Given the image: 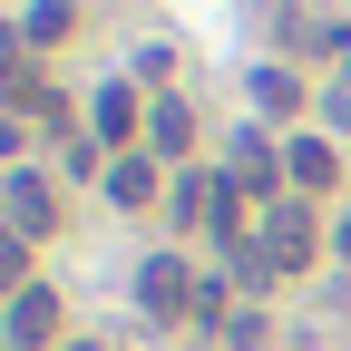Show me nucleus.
<instances>
[{"mask_svg":"<svg viewBox=\"0 0 351 351\" xmlns=\"http://www.w3.org/2000/svg\"><path fill=\"white\" fill-rule=\"evenodd\" d=\"M127 127H137V88H98V137L117 147Z\"/></svg>","mask_w":351,"mask_h":351,"instance_id":"1a4fd4ad","label":"nucleus"},{"mask_svg":"<svg viewBox=\"0 0 351 351\" xmlns=\"http://www.w3.org/2000/svg\"><path fill=\"white\" fill-rule=\"evenodd\" d=\"M322 117H332V127H351V88H332V98H322Z\"/></svg>","mask_w":351,"mask_h":351,"instance_id":"ddd939ff","label":"nucleus"},{"mask_svg":"<svg viewBox=\"0 0 351 351\" xmlns=\"http://www.w3.org/2000/svg\"><path fill=\"white\" fill-rule=\"evenodd\" d=\"M283 166H293V186H302V195H313V186H332V176H341V156H332L322 137H293V147H283Z\"/></svg>","mask_w":351,"mask_h":351,"instance_id":"39448f33","label":"nucleus"},{"mask_svg":"<svg viewBox=\"0 0 351 351\" xmlns=\"http://www.w3.org/2000/svg\"><path fill=\"white\" fill-rule=\"evenodd\" d=\"M263 263H283V274L313 263V215H302V205H274V215H263Z\"/></svg>","mask_w":351,"mask_h":351,"instance_id":"f03ea898","label":"nucleus"},{"mask_svg":"<svg viewBox=\"0 0 351 351\" xmlns=\"http://www.w3.org/2000/svg\"><path fill=\"white\" fill-rule=\"evenodd\" d=\"M195 293H205V283H195L176 254H156L147 274H137V302H147V322H176V313H195Z\"/></svg>","mask_w":351,"mask_h":351,"instance_id":"f257e3e1","label":"nucleus"},{"mask_svg":"<svg viewBox=\"0 0 351 351\" xmlns=\"http://www.w3.org/2000/svg\"><path fill=\"white\" fill-rule=\"evenodd\" d=\"M254 98H263V117H293V108H302V88H293L283 69H254Z\"/></svg>","mask_w":351,"mask_h":351,"instance_id":"9d476101","label":"nucleus"},{"mask_svg":"<svg viewBox=\"0 0 351 351\" xmlns=\"http://www.w3.org/2000/svg\"><path fill=\"white\" fill-rule=\"evenodd\" d=\"M108 195H117V205H147V195H156V166H147V156H117V166H108Z\"/></svg>","mask_w":351,"mask_h":351,"instance_id":"0eeeda50","label":"nucleus"},{"mask_svg":"<svg viewBox=\"0 0 351 351\" xmlns=\"http://www.w3.org/2000/svg\"><path fill=\"white\" fill-rule=\"evenodd\" d=\"M186 137H195V117H186V108H156V147L176 156V147H186Z\"/></svg>","mask_w":351,"mask_h":351,"instance_id":"9b49d317","label":"nucleus"},{"mask_svg":"<svg viewBox=\"0 0 351 351\" xmlns=\"http://www.w3.org/2000/svg\"><path fill=\"white\" fill-rule=\"evenodd\" d=\"M225 186H274V147H263V127H244V137H234V166H225Z\"/></svg>","mask_w":351,"mask_h":351,"instance_id":"423d86ee","label":"nucleus"},{"mask_svg":"<svg viewBox=\"0 0 351 351\" xmlns=\"http://www.w3.org/2000/svg\"><path fill=\"white\" fill-rule=\"evenodd\" d=\"M10 225H20V234H49V225H59V195L39 186V176H10Z\"/></svg>","mask_w":351,"mask_h":351,"instance_id":"20e7f679","label":"nucleus"},{"mask_svg":"<svg viewBox=\"0 0 351 351\" xmlns=\"http://www.w3.org/2000/svg\"><path fill=\"white\" fill-rule=\"evenodd\" d=\"M69 20H78V0H29V39H39V49H49V39H69Z\"/></svg>","mask_w":351,"mask_h":351,"instance_id":"6e6552de","label":"nucleus"},{"mask_svg":"<svg viewBox=\"0 0 351 351\" xmlns=\"http://www.w3.org/2000/svg\"><path fill=\"white\" fill-rule=\"evenodd\" d=\"M0 283H20V225L0 215Z\"/></svg>","mask_w":351,"mask_h":351,"instance_id":"f8f14e48","label":"nucleus"},{"mask_svg":"<svg viewBox=\"0 0 351 351\" xmlns=\"http://www.w3.org/2000/svg\"><path fill=\"white\" fill-rule=\"evenodd\" d=\"M332 244H341V254H351V215H341V234H332Z\"/></svg>","mask_w":351,"mask_h":351,"instance_id":"4468645a","label":"nucleus"},{"mask_svg":"<svg viewBox=\"0 0 351 351\" xmlns=\"http://www.w3.org/2000/svg\"><path fill=\"white\" fill-rule=\"evenodd\" d=\"M10 341H20V351H49V341H59V293H49V283H20V302H10Z\"/></svg>","mask_w":351,"mask_h":351,"instance_id":"7ed1b4c3","label":"nucleus"}]
</instances>
